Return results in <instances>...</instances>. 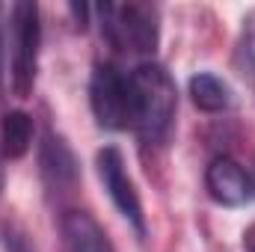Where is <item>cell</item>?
<instances>
[{"label":"cell","mask_w":255,"mask_h":252,"mask_svg":"<svg viewBox=\"0 0 255 252\" xmlns=\"http://www.w3.org/2000/svg\"><path fill=\"white\" fill-rule=\"evenodd\" d=\"M39 172H42V181L51 193H71L80 181V166H77V157H74L71 145L54 130H48L45 139H42Z\"/></svg>","instance_id":"7"},{"label":"cell","mask_w":255,"mask_h":252,"mask_svg":"<svg viewBox=\"0 0 255 252\" xmlns=\"http://www.w3.org/2000/svg\"><path fill=\"white\" fill-rule=\"evenodd\" d=\"M95 15L101 21V36L113 51L151 57L160 45V9L154 3H98Z\"/></svg>","instance_id":"2"},{"label":"cell","mask_w":255,"mask_h":252,"mask_svg":"<svg viewBox=\"0 0 255 252\" xmlns=\"http://www.w3.org/2000/svg\"><path fill=\"white\" fill-rule=\"evenodd\" d=\"M95 169H98V178L107 190L110 202L116 205V211L128 220V226L136 232V238H145V214H142L139 193L125 169V154L116 145H104L95 151Z\"/></svg>","instance_id":"5"},{"label":"cell","mask_w":255,"mask_h":252,"mask_svg":"<svg viewBox=\"0 0 255 252\" xmlns=\"http://www.w3.org/2000/svg\"><path fill=\"white\" fill-rule=\"evenodd\" d=\"M65 252H116L101 223L86 211H65L60 220Z\"/></svg>","instance_id":"8"},{"label":"cell","mask_w":255,"mask_h":252,"mask_svg":"<svg viewBox=\"0 0 255 252\" xmlns=\"http://www.w3.org/2000/svg\"><path fill=\"white\" fill-rule=\"evenodd\" d=\"M0 241H3L6 252H36L27 244V235H24L18 226H3V229H0Z\"/></svg>","instance_id":"12"},{"label":"cell","mask_w":255,"mask_h":252,"mask_svg":"<svg viewBox=\"0 0 255 252\" xmlns=\"http://www.w3.org/2000/svg\"><path fill=\"white\" fill-rule=\"evenodd\" d=\"M205 190L223 208H244L255 196L253 175L232 157H214L205 169Z\"/></svg>","instance_id":"6"},{"label":"cell","mask_w":255,"mask_h":252,"mask_svg":"<svg viewBox=\"0 0 255 252\" xmlns=\"http://www.w3.org/2000/svg\"><path fill=\"white\" fill-rule=\"evenodd\" d=\"M39 48H42L39 6L21 0L12 6V92L18 98H30L36 89Z\"/></svg>","instance_id":"3"},{"label":"cell","mask_w":255,"mask_h":252,"mask_svg":"<svg viewBox=\"0 0 255 252\" xmlns=\"http://www.w3.org/2000/svg\"><path fill=\"white\" fill-rule=\"evenodd\" d=\"M235 71L255 89V9H250L244 15L238 42H235V54H232Z\"/></svg>","instance_id":"11"},{"label":"cell","mask_w":255,"mask_h":252,"mask_svg":"<svg viewBox=\"0 0 255 252\" xmlns=\"http://www.w3.org/2000/svg\"><path fill=\"white\" fill-rule=\"evenodd\" d=\"M68 12H71V15H74V21H77L74 27H77V30H86V18H89L92 6H86V3H71V6H68Z\"/></svg>","instance_id":"13"},{"label":"cell","mask_w":255,"mask_h":252,"mask_svg":"<svg viewBox=\"0 0 255 252\" xmlns=\"http://www.w3.org/2000/svg\"><path fill=\"white\" fill-rule=\"evenodd\" d=\"M187 89H190L193 104H196L202 113H226V110L232 107V89H229V83H226L223 77L211 74V71L193 74L190 83H187Z\"/></svg>","instance_id":"9"},{"label":"cell","mask_w":255,"mask_h":252,"mask_svg":"<svg viewBox=\"0 0 255 252\" xmlns=\"http://www.w3.org/2000/svg\"><path fill=\"white\" fill-rule=\"evenodd\" d=\"M0 190H3V169H0Z\"/></svg>","instance_id":"15"},{"label":"cell","mask_w":255,"mask_h":252,"mask_svg":"<svg viewBox=\"0 0 255 252\" xmlns=\"http://www.w3.org/2000/svg\"><path fill=\"white\" fill-rule=\"evenodd\" d=\"M0 71H3V42H0Z\"/></svg>","instance_id":"14"},{"label":"cell","mask_w":255,"mask_h":252,"mask_svg":"<svg viewBox=\"0 0 255 252\" xmlns=\"http://www.w3.org/2000/svg\"><path fill=\"white\" fill-rule=\"evenodd\" d=\"M89 107L98 127L128 130L130 127V83L113 63H95L89 77Z\"/></svg>","instance_id":"4"},{"label":"cell","mask_w":255,"mask_h":252,"mask_svg":"<svg viewBox=\"0 0 255 252\" xmlns=\"http://www.w3.org/2000/svg\"><path fill=\"white\" fill-rule=\"evenodd\" d=\"M33 116L24 110H9L0 122V151L9 160H21L33 145Z\"/></svg>","instance_id":"10"},{"label":"cell","mask_w":255,"mask_h":252,"mask_svg":"<svg viewBox=\"0 0 255 252\" xmlns=\"http://www.w3.org/2000/svg\"><path fill=\"white\" fill-rule=\"evenodd\" d=\"M130 83V127L145 145H166L175 127L178 89L172 74L154 60L139 63L128 71Z\"/></svg>","instance_id":"1"}]
</instances>
